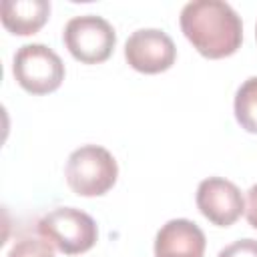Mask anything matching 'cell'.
Returning a JSON list of instances; mask_svg holds the SVG:
<instances>
[{
  "label": "cell",
  "mask_w": 257,
  "mask_h": 257,
  "mask_svg": "<svg viewBox=\"0 0 257 257\" xmlns=\"http://www.w3.org/2000/svg\"><path fill=\"white\" fill-rule=\"evenodd\" d=\"M12 74L30 94L54 92L64 80V62L46 44H24L14 52Z\"/></svg>",
  "instance_id": "4"
},
{
  "label": "cell",
  "mask_w": 257,
  "mask_h": 257,
  "mask_svg": "<svg viewBox=\"0 0 257 257\" xmlns=\"http://www.w3.org/2000/svg\"><path fill=\"white\" fill-rule=\"evenodd\" d=\"M40 237L64 255H80L98 241L96 221L74 207H56L38 221Z\"/></svg>",
  "instance_id": "3"
},
{
  "label": "cell",
  "mask_w": 257,
  "mask_h": 257,
  "mask_svg": "<svg viewBox=\"0 0 257 257\" xmlns=\"http://www.w3.org/2000/svg\"><path fill=\"white\" fill-rule=\"evenodd\" d=\"M50 16L48 0H2L0 18L8 32L30 36L38 32Z\"/></svg>",
  "instance_id": "9"
},
{
  "label": "cell",
  "mask_w": 257,
  "mask_h": 257,
  "mask_svg": "<svg viewBox=\"0 0 257 257\" xmlns=\"http://www.w3.org/2000/svg\"><path fill=\"white\" fill-rule=\"evenodd\" d=\"M185 38L205 58H225L243 42V22L231 4L223 0L187 2L179 16Z\"/></svg>",
  "instance_id": "1"
},
{
  "label": "cell",
  "mask_w": 257,
  "mask_h": 257,
  "mask_svg": "<svg viewBox=\"0 0 257 257\" xmlns=\"http://www.w3.org/2000/svg\"><path fill=\"white\" fill-rule=\"evenodd\" d=\"M64 177L78 197H100L116 183L118 165L108 149L100 145H82L68 155Z\"/></svg>",
  "instance_id": "2"
},
{
  "label": "cell",
  "mask_w": 257,
  "mask_h": 257,
  "mask_svg": "<svg viewBox=\"0 0 257 257\" xmlns=\"http://www.w3.org/2000/svg\"><path fill=\"white\" fill-rule=\"evenodd\" d=\"M255 36H257V26H255Z\"/></svg>",
  "instance_id": "14"
},
{
  "label": "cell",
  "mask_w": 257,
  "mask_h": 257,
  "mask_svg": "<svg viewBox=\"0 0 257 257\" xmlns=\"http://www.w3.org/2000/svg\"><path fill=\"white\" fill-rule=\"evenodd\" d=\"M245 217H247V223H249L253 229H257V185H253V187L247 191Z\"/></svg>",
  "instance_id": "13"
},
{
  "label": "cell",
  "mask_w": 257,
  "mask_h": 257,
  "mask_svg": "<svg viewBox=\"0 0 257 257\" xmlns=\"http://www.w3.org/2000/svg\"><path fill=\"white\" fill-rule=\"evenodd\" d=\"M62 42L78 62L98 64L112 54L116 46V32L102 16L82 14L66 22L62 30Z\"/></svg>",
  "instance_id": "5"
},
{
  "label": "cell",
  "mask_w": 257,
  "mask_h": 257,
  "mask_svg": "<svg viewBox=\"0 0 257 257\" xmlns=\"http://www.w3.org/2000/svg\"><path fill=\"white\" fill-rule=\"evenodd\" d=\"M124 58L131 68L143 74H159L175 64L177 46L165 30L139 28L124 42Z\"/></svg>",
  "instance_id": "6"
},
{
  "label": "cell",
  "mask_w": 257,
  "mask_h": 257,
  "mask_svg": "<svg viewBox=\"0 0 257 257\" xmlns=\"http://www.w3.org/2000/svg\"><path fill=\"white\" fill-rule=\"evenodd\" d=\"M205 233L189 219L167 221L155 237V257H203Z\"/></svg>",
  "instance_id": "8"
},
{
  "label": "cell",
  "mask_w": 257,
  "mask_h": 257,
  "mask_svg": "<svg viewBox=\"0 0 257 257\" xmlns=\"http://www.w3.org/2000/svg\"><path fill=\"white\" fill-rule=\"evenodd\" d=\"M195 201L203 217L217 227H229L245 213V199L239 187L223 177L203 179L197 187Z\"/></svg>",
  "instance_id": "7"
},
{
  "label": "cell",
  "mask_w": 257,
  "mask_h": 257,
  "mask_svg": "<svg viewBox=\"0 0 257 257\" xmlns=\"http://www.w3.org/2000/svg\"><path fill=\"white\" fill-rule=\"evenodd\" d=\"M233 110L241 128L257 135V76H249L237 88Z\"/></svg>",
  "instance_id": "10"
},
{
  "label": "cell",
  "mask_w": 257,
  "mask_h": 257,
  "mask_svg": "<svg viewBox=\"0 0 257 257\" xmlns=\"http://www.w3.org/2000/svg\"><path fill=\"white\" fill-rule=\"evenodd\" d=\"M217 257H257V239H239L223 247Z\"/></svg>",
  "instance_id": "12"
},
{
  "label": "cell",
  "mask_w": 257,
  "mask_h": 257,
  "mask_svg": "<svg viewBox=\"0 0 257 257\" xmlns=\"http://www.w3.org/2000/svg\"><path fill=\"white\" fill-rule=\"evenodd\" d=\"M6 257H54V251L44 239H20Z\"/></svg>",
  "instance_id": "11"
}]
</instances>
